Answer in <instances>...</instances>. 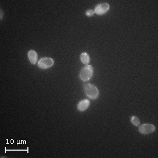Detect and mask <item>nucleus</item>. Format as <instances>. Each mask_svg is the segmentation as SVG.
I'll use <instances>...</instances> for the list:
<instances>
[{"instance_id": "5", "label": "nucleus", "mask_w": 158, "mask_h": 158, "mask_svg": "<svg viewBox=\"0 0 158 158\" xmlns=\"http://www.w3.org/2000/svg\"><path fill=\"white\" fill-rule=\"evenodd\" d=\"M110 6L107 3H102L99 4L96 6L94 9V12L98 15H103L109 10Z\"/></svg>"}, {"instance_id": "9", "label": "nucleus", "mask_w": 158, "mask_h": 158, "mask_svg": "<svg viewBox=\"0 0 158 158\" xmlns=\"http://www.w3.org/2000/svg\"><path fill=\"white\" fill-rule=\"evenodd\" d=\"M131 122L134 126L138 127V126H140V122L138 118L135 116H132L131 118Z\"/></svg>"}, {"instance_id": "7", "label": "nucleus", "mask_w": 158, "mask_h": 158, "mask_svg": "<svg viewBox=\"0 0 158 158\" xmlns=\"http://www.w3.org/2000/svg\"><path fill=\"white\" fill-rule=\"evenodd\" d=\"M27 56L29 58V61L32 64H35L37 62L38 60V54L35 51L33 50H30L28 52Z\"/></svg>"}, {"instance_id": "6", "label": "nucleus", "mask_w": 158, "mask_h": 158, "mask_svg": "<svg viewBox=\"0 0 158 158\" xmlns=\"http://www.w3.org/2000/svg\"><path fill=\"white\" fill-rule=\"evenodd\" d=\"M90 101L88 99H84L80 101L77 105V109L79 111L83 112L86 110L90 106Z\"/></svg>"}, {"instance_id": "3", "label": "nucleus", "mask_w": 158, "mask_h": 158, "mask_svg": "<svg viewBox=\"0 0 158 158\" xmlns=\"http://www.w3.org/2000/svg\"><path fill=\"white\" fill-rule=\"evenodd\" d=\"M54 64V60L49 57L42 58L38 62V66L42 69H46L52 67Z\"/></svg>"}, {"instance_id": "10", "label": "nucleus", "mask_w": 158, "mask_h": 158, "mask_svg": "<svg viewBox=\"0 0 158 158\" xmlns=\"http://www.w3.org/2000/svg\"><path fill=\"white\" fill-rule=\"evenodd\" d=\"M94 10L92 9H89L86 11V15L89 16H91L94 14Z\"/></svg>"}, {"instance_id": "1", "label": "nucleus", "mask_w": 158, "mask_h": 158, "mask_svg": "<svg viewBox=\"0 0 158 158\" xmlns=\"http://www.w3.org/2000/svg\"><path fill=\"white\" fill-rule=\"evenodd\" d=\"M85 94L91 99H96L99 95V90L97 87L90 83H85L83 85Z\"/></svg>"}, {"instance_id": "8", "label": "nucleus", "mask_w": 158, "mask_h": 158, "mask_svg": "<svg viewBox=\"0 0 158 158\" xmlns=\"http://www.w3.org/2000/svg\"><path fill=\"white\" fill-rule=\"evenodd\" d=\"M80 59L84 64H88L90 62V56L86 52H83L80 55Z\"/></svg>"}, {"instance_id": "4", "label": "nucleus", "mask_w": 158, "mask_h": 158, "mask_svg": "<svg viewBox=\"0 0 158 158\" xmlns=\"http://www.w3.org/2000/svg\"><path fill=\"white\" fill-rule=\"evenodd\" d=\"M155 130V126L151 124H143L139 127V131L143 135H149L153 132Z\"/></svg>"}, {"instance_id": "2", "label": "nucleus", "mask_w": 158, "mask_h": 158, "mask_svg": "<svg viewBox=\"0 0 158 158\" xmlns=\"http://www.w3.org/2000/svg\"><path fill=\"white\" fill-rule=\"evenodd\" d=\"M94 74V68L91 65H86L82 69L80 72L79 77L82 81L86 82L89 81Z\"/></svg>"}]
</instances>
